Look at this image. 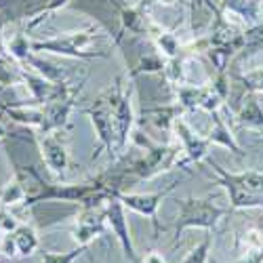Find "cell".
<instances>
[{
	"instance_id": "obj_35",
	"label": "cell",
	"mask_w": 263,
	"mask_h": 263,
	"mask_svg": "<svg viewBox=\"0 0 263 263\" xmlns=\"http://www.w3.org/2000/svg\"><path fill=\"white\" fill-rule=\"evenodd\" d=\"M261 13H263V3H261Z\"/></svg>"
},
{
	"instance_id": "obj_12",
	"label": "cell",
	"mask_w": 263,
	"mask_h": 263,
	"mask_svg": "<svg viewBox=\"0 0 263 263\" xmlns=\"http://www.w3.org/2000/svg\"><path fill=\"white\" fill-rule=\"evenodd\" d=\"M211 168L219 175V179L217 183L219 185H223L228 190V196H230V209L232 211H240V209H259L263 206V196H255L251 192H247L242 185H238L234 179H232V175L221 166V164H217V162H209Z\"/></svg>"
},
{
	"instance_id": "obj_25",
	"label": "cell",
	"mask_w": 263,
	"mask_h": 263,
	"mask_svg": "<svg viewBox=\"0 0 263 263\" xmlns=\"http://www.w3.org/2000/svg\"><path fill=\"white\" fill-rule=\"evenodd\" d=\"M211 245H213V234L206 232V236L196 245L185 257L181 263H209V253H211Z\"/></svg>"
},
{
	"instance_id": "obj_11",
	"label": "cell",
	"mask_w": 263,
	"mask_h": 263,
	"mask_svg": "<svg viewBox=\"0 0 263 263\" xmlns=\"http://www.w3.org/2000/svg\"><path fill=\"white\" fill-rule=\"evenodd\" d=\"M173 133L177 135L179 143H181V149L185 154V160L187 162H200L209 156V147L213 145L209 141V137H200L198 133H194V128L181 118L177 116L173 122Z\"/></svg>"
},
{
	"instance_id": "obj_17",
	"label": "cell",
	"mask_w": 263,
	"mask_h": 263,
	"mask_svg": "<svg viewBox=\"0 0 263 263\" xmlns=\"http://www.w3.org/2000/svg\"><path fill=\"white\" fill-rule=\"evenodd\" d=\"M28 198V187L24 181V173L17 171L15 173V179H11L3 190H0V206H15L19 202H26Z\"/></svg>"
},
{
	"instance_id": "obj_5",
	"label": "cell",
	"mask_w": 263,
	"mask_h": 263,
	"mask_svg": "<svg viewBox=\"0 0 263 263\" xmlns=\"http://www.w3.org/2000/svg\"><path fill=\"white\" fill-rule=\"evenodd\" d=\"M82 112L86 116H91V122L97 130V137H99V149L105 147L109 154H112V147L114 143L118 145V137H116V126H114V114H112V105H109V99L105 97V93H101L97 97V101L91 107H84ZM99 149L95 152L93 160H97Z\"/></svg>"
},
{
	"instance_id": "obj_29",
	"label": "cell",
	"mask_w": 263,
	"mask_h": 263,
	"mask_svg": "<svg viewBox=\"0 0 263 263\" xmlns=\"http://www.w3.org/2000/svg\"><path fill=\"white\" fill-rule=\"evenodd\" d=\"M0 253H3L5 257H15L17 255V245H15L13 234H3L0 236Z\"/></svg>"
},
{
	"instance_id": "obj_10",
	"label": "cell",
	"mask_w": 263,
	"mask_h": 263,
	"mask_svg": "<svg viewBox=\"0 0 263 263\" xmlns=\"http://www.w3.org/2000/svg\"><path fill=\"white\" fill-rule=\"evenodd\" d=\"M19 76H21V80H24L26 89L30 91L34 105H40V107L59 99L61 95H65L70 91L68 82H53V80L40 76V74H30L26 70H19Z\"/></svg>"
},
{
	"instance_id": "obj_18",
	"label": "cell",
	"mask_w": 263,
	"mask_h": 263,
	"mask_svg": "<svg viewBox=\"0 0 263 263\" xmlns=\"http://www.w3.org/2000/svg\"><path fill=\"white\" fill-rule=\"evenodd\" d=\"M238 122L242 126H251V128H261L263 130V107L259 105L257 97L253 93H249L242 109L238 112Z\"/></svg>"
},
{
	"instance_id": "obj_2",
	"label": "cell",
	"mask_w": 263,
	"mask_h": 263,
	"mask_svg": "<svg viewBox=\"0 0 263 263\" xmlns=\"http://www.w3.org/2000/svg\"><path fill=\"white\" fill-rule=\"evenodd\" d=\"M135 143H139L145 149V156L135 160L130 166H126V173L130 181H143L156 177L158 173L168 171L171 166L177 164V149L171 145H160V143H152L149 139H143L141 133H133Z\"/></svg>"
},
{
	"instance_id": "obj_24",
	"label": "cell",
	"mask_w": 263,
	"mask_h": 263,
	"mask_svg": "<svg viewBox=\"0 0 263 263\" xmlns=\"http://www.w3.org/2000/svg\"><path fill=\"white\" fill-rule=\"evenodd\" d=\"M7 53L17 59V61H26L34 51H32V45H30V40L24 36V34H15L9 42H7Z\"/></svg>"
},
{
	"instance_id": "obj_26",
	"label": "cell",
	"mask_w": 263,
	"mask_h": 263,
	"mask_svg": "<svg viewBox=\"0 0 263 263\" xmlns=\"http://www.w3.org/2000/svg\"><path fill=\"white\" fill-rule=\"evenodd\" d=\"M89 245H78V249H72L68 253H53L45 251L42 253V263H74L82 253H86Z\"/></svg>"
},
{
	"instance_id": "obj_36",
	"label": "cell",
	"mask_w": 263,
	"mask_h": 263,
	"mask_svg": "<svg viewBox=\"0 0 263 263\" xmlns=\"http://www.w3.org/2000/svg\"><path fill=\"white\" fill-rule=\"evenodd\" d=\"M0 234H5V232H3V228H0Z\"/></svg>"
},
{
	"instance_id": "obj_14",
	"label": "cell",
	"mask_w": 263,
	"mask_h": 263,
	"mask_svg": "<svg viewBox=\"0 0 263 263\" xmlns=\"http://www.w3.org/2000/svg\"><path fill=\"white\" fill-rule=\"evenodd\" d=\"M112 5H116L118 9V15H120V34L116 36V45H120V38L124 32H130V34H137V36H145V34H152L154 30V24L147 19L145 11H143V5L139 7H128L120 0H109Z\"/></svg>"
},
{
	"instance_id": "obj_1",
	"label": "cell",
	"mask_w": 263,
	"mask_h": 263,
	"mask_svg": "<svg viewBox=\"0 0 263 263\" xmlns=\"http://www.w3.org/2000/svg\"><path fill=\"white\" fill-rule=\"evenodd\" d=\"M177 206H179V215L173 223L175 240L185 230H192V228H202L206 232H213L217 223L232 211V209H223L215 204L211 198H196V196L177 200Z\"/></svg>"
},
{
	"instance_id": "obj_9",
	"label": "cell",
	"mask_w": 263,
	"mask_h": 263,
	"mask_svg": "<svg viewBox=\"0 0 263 263\" xmlns=\"http://www.w3.org/2000/svg\"><path fill=\"white\" fill-rule=\"evenodd\" d=\"M179 185V181H173V183H168L164 190H160V192H154V194H118V198H120V202L124 204V209H128V211H133V213H137V215H143V217H147L152 223H154V228H156V234H158V221H156V211H158V206H160V202L166 198V196Z\"/></svg>"
},
{
	"instance_id": "obj_30",
	"label": "cell",
	"mask_w": 263,
	"mask_h": 263,
	"mask_svg": "<svg viewBox=\"0 0 263 263\" xmlns=\"http://www.w3.org/2000/svg\"><path fill=\"white\" fill-rule=\"evenodd\" d=\"M245 247H247V251L263 247V234H261L259 230H251V232H247V234H245Z\"/></svg>"
},
{
	"instance_id": "obj_6",
	"label": "cell",
	"mask_w": 263,
	"mask_h": 263,
	"mask_svg": "<svg viewBox=\"0 0 263 263\" xmlns=\"http://www.w3.org/2000/svg\"><path fill=\"white\" fill-rule=\"evenodd\" d=\"M36 143L42 154L47 168L55 175H63L68 168V147H65V137L61 130H51V133H36Z\"/></svg>"
},
{
	"instance_id": "obj_7",
	"label": "cell",
	"mask_w": 263,
	"mask_h": 263,
	"mask_svg": "<svg viewBox=\"0 0 263 263\" xmlns=\"http://www.w3.org/2000/svg\"><path fill=\"white\" fill-rule=\"evenodd\" d=\"M105 217H107V226L112 228L118 245L122 247V253L128 257L130 263H139V257L135 253V245H133V238H130L128 232V221H126V215H124V204L120 202L118 196H112L107 202H105Z\"/></svg>"
},
{
	"instance_id": "obj_16",
	"label": "cell",
	"mask_w": 263,
	"mask_h": 263,
	"mask_svg": "<svg viewBox=\"0 0 263 263\" xmlns=\"http://www.w3.org/2000/svg\"><path fill=\"white\" fill-rule=\"evenodd\" d=\"M211 122H213V128H211V133H209V141L215 143V145H223V147L232 149L236 156H242V149H240V145L232 137L230 126L226 124V120L221 116H219V112H213L211 114Z\"/></svg>"
},
{
	"instance_id": "obj_33",
	"label": "cell",
	"mask_w": 263,
	"mask_h": 263,
	"mask_svg": "<svg viewBox=\"0 0 263 263\" xmlns=\"http://www.w3.org/2000/svg\"><path fill=\"white\" fill-rule=\"evenodd\" d=\"M5 137H7V130H5L3 124H0V139H5Z\"/></svg>"
},
{
	"instance_id": "obj_20",
	"label": "cell",
	"mask_w": 263,
	"mask_h": 263,
	"mask_svg": "<svg viewBox=\"0 0 263 263\" xmlns=\"http://www.w3.org/2000/svg\"><path fill=\"white\" fill-rule=\"evenodd\" d=\"M152 36H154V45L158 47V51L166 57V59H173V57H179V40L177 36H175L173 32H166V30H158L154 26V30H152Z\"/></svg>"
},
{
	"instance_id": "obj_8",
	"label": "cell",
	"mask_w": 263,
	"mask_h": 263,
	"mask_svg": "<svg viewBox=\"0 0 263 263\" xmlns=\"http://www.w3.org/2000/svg\"><path fill=\"white\" fill-rule=\"evenodd\" d=\"M80 93V86H70V91L61 95L59 99L42 105V124L36 133H51V130H61L68 122L72 109H74V101L76 95Z\"/></svg>"
},
{
	"instance_id": "obj_23",
	"label": "cell",
	"mask_w": 263,
	"mask_h": 263,
	"mask_svg": "<svg viewBox=\"0 0 263 263\" xmlns=\"http://www.w3.org/2000/svg\"><path fill=\"white\" fill-rule=\"evenodd\" d=\"M164 65H166V61H164L160 55H156V53H149V55L141 57V59L137 61V65H135V68L130 70L128 74H130V76H139V74L164 72Z\"/></svg>"
},
{
	"instance_id": "obj_22",
	"label": "cell",
	"mask_w": 263,
	"mask_h": 263,
	"mask_svg": "<svg viewBox=\"0 0 263 263\" xmlns=\"http://www.w3.org/2000/svg\"><path fill=\"white\" fill-rule=\"evenodd\" d=\"M232 179L242 185L247 192L255 194V196H263V173L259 171H245V173H230Z\"/></svg>"
},
{
	"instance_id": "obj_3",
	"label": "cell",
	"mask_w": 263,
	"mask_h": 263,
	"mask_svg": "<svg viewBox=\"0 0 263 263\" xmlns=\"http://www.w3.org/2000/svg\"><path fill=\"white\" fill-rule=\"evenodd\" d=\"M97 38L93 30H80V32H68L49 40H34L30 42L34 53H55L63 57H76V59H103L107 57L105 53H95V51H84L91 42Z\"/></svg>"
},
{
	"instance_id": "obj_27",
	"label": "cell",
	"mask_w": 263,
	"mask_h": 263,
	"mask_svg": "<svg viewBox=\"0 0 263 263\" xmlns=\"http://www.w3.org/2000/svg\"><path fill=\"white\" fill-rule=\"evenodd\" d=\"M68 3H70V0H47V3H45V5H42V7H40V11L36 13V17L32 19V24H30V28H34V26H36V24H40V21H42V19H45L47 15H51L53 11H59L61 7H65V5H68Z\"/></svg>"
},
{
	"instance_id": "obj_31",
	"label": "cell",
	"mask_w": 263,
	"mask_h": 263,
	"mask_svg": "<svg viewBox=\"0 0 263 263\" xmlns=\"http://www.w3.org/2000/svg\"><path fill=\"white\" fill-rule=\"evenodd\" d=\"M234 263H263V247L245 251V255L240 257V259H236Z\"/></svg>"
},
{
	"instance_id": "obj_32",
	"label": "cell",
	"mask_w": 263,
	"mask_h": 263,
	"mask_svg": "<svg viewBox=\"0 0 263 263\" xmlns=\"http://www.w3.org/2000/svg\"><path fill=\"white\" fill-rule=\"evenodd\" d=\"M143 263H166V261H164V257L158 251H152V253H147L143 257Z\"/></svg>"
},
{
	"instance_id": "obj_28",
	"label": "cell",
	"mask_w": 263,
	"mask_h": 263,
	"mask_svg": "<svg viewBox=\"0 0 263 263\" xmlns=\"http://www.w3.org/2000/svg\"><path fill=\"white\" fill-rule=\"evenodd\" d=\"M19 226H21V223L17 221V219H15L5 206H0V228H3V232H5V234H11V232H15Z\"/></svg>"
},
{
	"instance_id": "obj_21",
	"label": "cell",
	"mask_w": 263,
	"mask_h": 263,
	"mask_svg": "<svg viewBox=\"0 0 263 263\" xmlns=\"http://www.w3.org/2000/svg\"><path fill=\"white\" fill-rule=\"evenodd\" d=\"M17 245V255L28 257L38 249V236L30 226H19L15 232H11Z\"/></svg>"
},
{
	"instance_id": "obj_4",
	"label": "cell",
	"mask_w": 263,
	"mask_h": 263,
	"mask_svg": "<svg viewBox=\"0 0 263 263\" xmlns=\"http://www.w3.org/2000/svg\"><path fill=\"white\" fill-rule=\"evenodd\" d=\"M105 97L109 99V105H112L118 149L122 152L128 143V137H133V126H135V112H133V103H130V89L124 91L122 76H118L114 80V84L105 91Z\"/></svg>"
},
{
	"instance_id": "obj_15",
	"label": "cell",
	"mask_w": 263,
	"mask_h": 263,
	"mask_svg": "<svg viewBox=\"0 0 263 263\" xmlns=\"http://www.w3.org/2000/svg\"><path fill=\"white\" fill-rule=\"evenodd\" d=\"M0 109L15 122L19 124H26V126H32V128H40L42 124V107H34V105H7V103H0Z\"/></svg>"
},
{
	"instance_id": "obj_34",
	"label": "cell",
	"mask_w": 263,
	"mask_h": 263,
	"mask_svg": "<svg viewBox=\"0 0 263 263\" xmlns=\"http://www.w3.org/2000/svg\"><path fill=\"white\" fill-rule=\"evenodd\" d=\"M158 3H162V5H175L177 0H158Z\"/></svg>"
},
{
	"instance_id": "obj_13",
	"label": "cell",
	"mask_w": 263,
	"mask_h": 263,
	"mask_svg": "<svg viewBox=\"0 0 263 263\" xmlns=\"http://www.w3.org/2000/svg\"><path fill=\"white\" fill-rule=\"evenodd\" d=\"M107 223L105 217V204L103 206H89V209H80L76 217V226H74V240L78 245H91V240H95Z\"/></svg>"
},
{
	"instance_id": "obj_19",
	"label": "cell",
	"mask_w": 263,
	"mask_h": 263,
	"mask_svg": "<svg viewBox=\"0 0 263 263\" xmlns=\"http://www.w3.org/2000/svg\"><path fill=\"white\" fill-rule=\"evenodd\" d=\"M223 9L242 17L249 24H255V21L261 17V3L259 0H223Z\"/></svg>"
}]
</instances>
